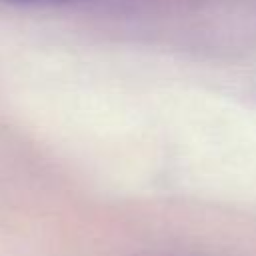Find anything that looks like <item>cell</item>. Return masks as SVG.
<instances>
[{
  "instance_id": "cell-1",
  "label": "cell",
  "mask_w": 256,
  "mask_h": 256,
  "mask_svg": "<svg viewBox=\"0 0 256 256\" xmlns=\"http://www.w3.org/2000/svg\"><path fill=\"white\" fill-rule=\"evenodd\" d=\"M6 4H24V6H56V4H70L78 0H0Z\"/></svg>"
}]
</instances>
